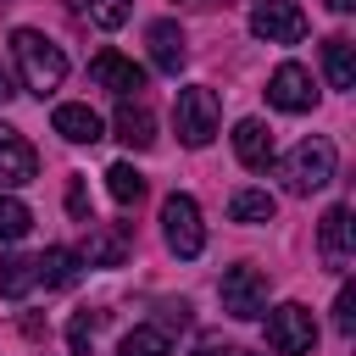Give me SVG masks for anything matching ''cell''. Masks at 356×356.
<instances>
[{
	"label": "cell",
	"mask_w": 356,
	"mask_h": 356,
	"mask_svg": "<svg viewBox=\"0 0 356 356\" xmlns=\"http://www.w3.org/2000/svg\"><path fill=\"white\" fill-rule=\"evenodd\" d=\"M250 33L267 39V44H300L306 39V11L289 6V0H261L250 11Z\"/></svg>",
	"instance_id": "cell-7"
},
{
	"label": "cell",
	"mask_w": 356,
	"mask_h": 356,
	"mask_svg": "<svg viewBox=\"0 0 356 356\" xmlns=\"http://www.w3.org/2000/svg\"><path fill=\"white\" fill-rule=\"evenodd\" d=\"M83 261H89V267H122V261H128V228H122V222H100V228L89 234Z\"/></svg>",
	"instance_id": "cell-16"
},
{
	"label": "cell",
	"mask_w": 356,
	"mask_h": 356,
	"mask_svg": "<svg viewBox=\"0 0 356 356\" xmlns=\"http://www.w3.org/2000/svg\"><path fill=\"white\" fill-rule=\"evenodd\" d=\"M217 295H222V312H228V317L250 323V317H261V306H267V273H261V267H228L222 284H217Z\"/></svg>",
	"instance_id": "cell-6"
},
{
	"label": "cell",
	"mask_w": 356,
	"mask_h": 356,
	"mask_svg": "<svg viewBox=\"0 0 356 356\" xmlns=\"http://www.w3.org/2000/svg\"><path fill=\"white\" fill-rule=\"evenodd\" d=\"M267 345L278 356H312L317 345V317L300 306V300H284L278 312H267Z\"/></svg>",
	"instance_id": "cell-5"
},
{
	"label": "cell",
	"mask_w": 356,
	"mask_h": 356,
	"mask_svg": "<svg viewBox=\"0 0 356 356\" xmlns=\"http://www.w3.org/2000/svg\"><path fill=\"white\" fill-rule=\"evenodd\" d=\"M234 150H239V161H245L250 172H267V167L278 161L273 134H267V122H256V117H245V122L234 128Z\"/></svg>",
	"instance_id": "cell-12"
},
{
	"label": "cell",
	"mask_w": 356,
	"mask_h": 356,
	"mask_svg": "<svg viewBox=\"0 0 356 356\" xmlns=\"http://www.w3.org/2000/svg\"><path fill=\"white\" fill-rule=\"evenodd\" d=\"M50 128H56L67 145H95V139H106V134H100V117H95L89 106H56Z\"/></svg>",
	"instance_id": "cell-17"
},
{
	"label": "cell",
	"mask_w": 356,
	"mask_h": 356,
	"mask_svg": "<svg viewBox=\"0 0 356 356\" xmlns=\"http://www.w3.org/2000/svg\"><path fill=\"white\" fill-rule=\"evenodd\" d=\"M195 356H234V350H228V345H217V339H206V345H200Z\"/></svg>",
	"instance_id": "cell-29"
},
{
	"label": "cell",
	"mask_w": 356,
	"mask_h": 356,
	"mask_svg": "<svg viewBox=\"0 0 356 356\" xmlns=\"http://www.w3.org/2000/svg\"><path fill=\"white\" fill-rule=\"evenodd\" d=\"M78 267H83V256L67 250V245H50L44 256H33V278H39L44 289H67V284H78Z\"/></svg>",
	"instance_id": "cell-14"
},
{
	"label": "cell",
	"mask_w": 356,
	"mask_h": 356,
	"mask_svg": "<svg viewBox=\"0 0 356 356\" xmlns=\"http://www.w3.org/2000/svg\"><path fill=\"white\" fill-rule=\"evenodd\" d=\"M145 39H150V61H156V72H172V78H178V67H184V56H189V50H184V28L161 17V22H150Z\"/></svg>",
	"instance_id": "cell-13"
},
{
	"label": "cell",
	"mask_w": 356,
	"mask_h": 356,
	"mask_svg": "<svg viewBox=\"0 0 356 356\" xmlns=\"http://www.w3.org/2000/svg\"><path fill=\"white\" fill-rule=\"evenodd\" d=\"M89 78L100 83V89H111V95H139L145 89V67H134L128 56H117V50H100L95 61H89Z\"/></svg>",
	"instance_id": "cell-11"
},
{
	"label": "cell",
	"mask_w": 356,
	"mask_h": 356,
	"mask_svg": "<svg viewBox=\"0 0 356 356\" xmlns=\"http://www.w3.org/2000/svg\"><path fill=\"white\" fill-rule=\"evenodd\" d=\"M83 6H89V22L95 28H122L128 11H134V0H83Z\"/></svg>",
	"instance_id": "cell-25"
},
{
	"label": "cell",
	"mask_w": 356,
	"mask_h": 356,
	"mask_svg": "<svg viewBox=\"0 0 356 356\" xmlns=\"http://www.w3.org/2000/svg\"><path fill=\"white\" fill-rule=\"evenodd\" d=\"M317 250H323V267L328 273H345L350 267V206H328L323 222H317Z\"/></svg>",
	"instance_id": "cell-10"
},
{
	"label": "cell",
	"mask_w": 356,
	"mask_h": 356,
	"mask_svg": "<svg viewBox=\"0 0 356 356\" xmlns=\"http://www.w3.org/2000/svg\"><path fill=\"white\" fill-rule=\"evenodd\" d=\"M161 234H167V250L195 261L206 250V222H200V206L189 195H167L161 200Z\"/></svg>",
	"instance_id": "cell-4"
},
{
	"label": "cell",
	"mask_w": 356,
	"mask_h": 356,
	"mask_svg": "<svg viewBox=\"0 0 356 356\" xmlns=\"http://www.w3.org/2000/svg\"><path fill=\"white\" fill-rule=\"evenodd\" d=\"M67 211H72V222H83V228L95 222V211H89V184H83V178L67 184Z\"/></svg>",
	"instance_id": "cell-27"
},
{
	"label": "cell",
	"mask_w": 356,
	"mask_h": 356,
	"mask_svg": "<svg viewBox=\"0 0 356 356\" xmlns=\"http://www.w3.org/2000/svg\"><path fill=\"white\" fill-rule=\"evenodd\" d=\"M106 189H111L117 206H139V200H145V172H139L134 161H117V167L106 172Z\"/></svg>",
	"instance_id": "cell-19"
},
{
	"label": "cell",
	"mask_w": 356,
	"mask_h": 356,
	"mask_svg": "<svg viewBox=\"0 0 356 356\" xmlns=\"http://www.w3.org/2000/svg\"><path fill=\"white\" fill-rule=\"evenodd\" d=\"M267 100L278 111H312L317 106V89H312V72L300 61H284L273 78H267Z\"/></svg>",
	"instance_id": "cell-8"
},
{
	"label": "cell",
	"mask_w": 356,
	"mask_h": 356,
	"mask_svg": "<svg viewBox=\"0 0 356 356\" xmlns=\"http://www.w3.org/2000/svg\"><path fill=\"white\" fill-rule=\"evenodd\" d=\"M100 323H106V312H72V323H67V345H72V356H89L95 350V334H100Z\"/></svg>",
	"instance_id": "cell-23"
},
{
	"label": "cell",
	"mask_w": 356,
	"mask_h": 356,
	"mask_svg": "<svg viewBox=\"0 0 356 356\" xmlns=\"http://www.w3.org/2000/svg\"><path fill=\"white\" fill-rule=\"evenodd\" d=\"M217 117H222V106H217V89H206V83H189V89H178V100H172V128H178V139H184L189 150H206V145H211V134H217Z\"/></svg>",
	"instance_id": "cell-2"
},
{
	"label": "cell",
	"mask_w": 356,
	"mask_h": 356,
	"mask_svg": "<svg viewBox=\"0 0 356 356\" xmlns=\"http://www.w3.org/2000/svg\"><path fill=\"white\" fill-rule=\"evenodd\" d=\"M273 211H278V200H273L267 189H239V195L228 200V217H234V222H273Z\"/></svg>",
	"instance_id": "cell-20"
},
{
	"label": "cell",
	"mask_w": 356,
	"mask_h": 356,
	"mask_svg": "<svg viewBox=\"0 0 356 356\" xmlns=\"http://www.w3.org/2000/svg\"><path fill=\"white\" fill-rule=\"evenodd\" d=\"M122 356H172V339H167V328H134V334H122V345H117Z\"/></svg>",
	"instance_id": "cell-22"
},
{
	"label": "cell",
	"mask_w": 356,
	"mask_h": 356,
	"mask_svg": "<svg viewBox=\"0 0 356 356\" xmlns=\"http://www.w3.org/2000/svg\"><path fill=\"white\" fill-rule=\"evenodd\" d=\"M234 356H250V350H234Z\"/></svg>",
	"instance_id": "cell-31"
},
{
	"label": "cell",
	"mask_w": 356,
	"mask_h": 356,
	"mask_svg": "<svg viewBox=\"0 0 356 356\" xmlns=\"http://www.w3.org/2000/svg\"><path fill=\"white\" fill-rule=\"evenodd\" d=\"M323 72H328L334 89H350V83H356V44H350L345 33L323 39Z\"/></svg>",
	"instance_id": "cell-18"
},
{
	"label": "cell",
	"mask_w": 356,
	"mask_h": 356,
	"mask_svg": "<svg viewBox=\"0 0 356 356\" xmlns=\"http://www.w3.org/2000/svg\"><path fill=\"white\" fill-rule=\"evenodd\" d=\"M11 95H17V83H11V72H6V67H0V106H6V100H11Z\"/></svg>",
	"instance_id": "cell-28"
},
{
	"label": "cell",
	"mask_w": 356,
	"mask_h": 356,
	"mask_svg": "<svg viewBox=\"0 0 356 356\" xmlns=\"http://www.w3.org/2000/svg\"><path fill=\"white\" fill-rule=\"evenodd\" d=\"M33 284H39L33 278V256H0V295L6 300H22Z\"/></svg>",
	"instance_id": "cell-21"
},
{
	"label": "cell",
	"mask_w": 356,
	"mask_h": 356,
	"mask_svg": "<svg viewBox=\"0 0 356 356\" xmlns=\"http://www.w3.org/2000/svg\"><path fill=\"white\" fill-rule=\"evenodd\" d=\"M334 328H339L345 339L356 334V289H350V284H339V300H334Z\"/></svg>",
	"instance_id": "cell-26"
},
{
	"label": "cell",
	"mask_w": 356,
	"mask_h": 356,
	"mask_svg": "<svg viewBox=\"0 0 356 356\" xmlns=\"http://www.w3.org/2000/svg\"><path fill=\"white\" fill-rule=\"evenodd\" d=\"M33 178H39L33 145H28L11 122H0V184H6V189H22V184H33Z\"/></svg>",
	"instance_id": "cell-9"
},
{
	"label": "cell",
	"mask_w": 356,
	"mask_h": 356,
	"mask_svg": "<svg viewBox=\"0 0 356 356\" xmlns=\"http://www.w3.org/2000/svg\"><path fill=\"white\" fill-rule=\"evenodd\" d=\"M11 56H17V67H22V83H28L39 100L61 89V78H67V56H61L56 39H44L39 28H17V33H11Z\"/></svg>",
	"instance_id": "cell-1"
},
{
	"label": "cell",
	"mask_w": 356,
	"mask_h": 356,
	"mask_svg": "<svg viewBox=\"0 0 356 356\" xmlns=\"http://www.w3.org/2000/svg\"><path fill=\"white\" fill-rule=\"evenodd\" d=\"M334 167H339V156H334V139H300L295 150H289V161H284V184H289V195H312V189H328L334 184Z\"/></svg>",
	"instance_id": "cell-3"
},
{
	"label": "cell",
	"mask_w": 356,
	"mask_h": 356,
	"mask_svg": "<svg viewBox=\"0 0 356 356\" xmlns=\"http://www.w3.org/2000/svg\"><path fill=\"white\" fill-rule=\"evenodd\" d=\"M28 228H33V211H28L17 195H0V239H6V245H17Z\"/></svg>",
	"instance_id": "cell-24"
},
{
	"label": "cell",
	"mask_w": 356,
	"mask_h": 356,
	"mask_svg": "<svg viewBox=\"0 0 356 356\" xmlns=\"http://www.w3.org/2000/svg\"><path fill=\"white\" fill-rule=\"evenodd\" d=\"M328 11H339V17H345V11H356V0H328Z\"/></svg>",
	"instance_id": "cell-30"
},
{
	"label": "cell",
	"mask_w": 356,
	"mask_h": 356,
	"mask_svg": "<svg viewBox=\"0 0 356 356\" xmlns=\"http://www.w3.org/2000/svg\"><path fill=\"white\" fill-rule=\"evenodd\" d=\"M111 128H117V139H122L128 150H150V145H156V117H150L145 106H134V100H122V106H117Z\"/></svg>",
	"instance_id": "cell-15"
}]
</instances>
